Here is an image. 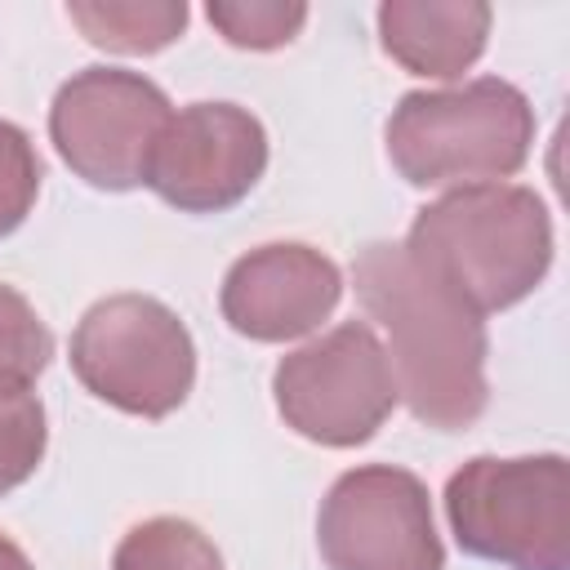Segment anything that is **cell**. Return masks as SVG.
I'll use <instances>...</instances> for the list:
<instances>
[{
    "label": "cell",
    "mask_w": 570,
    "mask_h": 570,
    "mask_svg": "<svg viewBox=\"0 0 570 570\" xmlns=\"http://www.w3.org/2000/svg\"><path fill=\"white\" fill-rule=\"evenodd\" d=\"M36 191H40L36 147L18 125L0 120V236H9L31 214Z\"/></svg>",
    "instance_id": "e0dca14e"
},
{
    "label": "cell",
    "mask_w": 570,
    "mask_h": 570,
    "mask_svg": "<svg viewBox=\"0 0 570 570\" xmlns=\"http://www.w3.org/2000/svg\"><path fill=\"white\" fill-rule=\"evenodd\" d=\"M272 387L281 419L298 436L334 450L370 441L396 405L392 361L365 321H347L289 352Z\"/></svg>",
    "instance_id": "8992f818"
},
{
    "label": "cell",
    "mask_w": 570,
    "mask_h": 570,
    "mask_svg": "<svg viewBox=\"0 0 570 570\" xmlns=\"http://www.w3.org/2000/svg\"><path fill=\"white\" fill-rule=\"evenodd\" d=\"M169 116V98L147 76L120 67H89L58 89L49 134L58 156L85 183L129 191L147 183V165Z\"/></svg>",
    "instance_id": "52a82bcc"
},
{
    "label": "cell",
    "mask_w": 570,
    "mask_h": 570,
    "mask_svg": "<svg viewBox=\"0 0 570 570\" xmlns=\"http://www.w3.org/2000/svg\"><path fill=\"white\" fill-rule=\"evenodd\" d=\"M111 570H223V557L191 521L151 517L120 539Z\"/></svg>",
    "instance_id": "4fadbf2b"
},
{
    "label": "cell",
    "mask_w": 570,
    "mask_h": 570,
    "mask_svg": "<svg viewBox=\"0 0 570 570\" xmlns=\"http://www.w3.org/2000/svg\"><path fill=\"white\" fill-rule=\"evenodd\" d=\"M71 370L98 401L138 419H165L191 392L196 347L165 303L147 294H111L76 325Z\"/></svg>",
    "instance_id": "5b68a950"
},
{
    "label": "cell",
    "mask_w": 570,
    "mask_h": 570,
    "mask_svg": "<svg viewBox=\"0 0 570 570\" xmlns=\"http://www.w3.org/2000/svg\"><path fill=\"white\" fill-rule=\"evenodd\" d=\"M410 258L476 316L521 303L552 263V223L530 187H454L419 209Z\"/></svg>",
    "instance_id": "7a4b0ae2"
},
{
    "label": "cell",
    "mask_w": 570,
    "mask_h": 570,
    "mask_svg": "<svg viewBox=\"0 0 570 570\" xmlns=\"http://www.w3.org/2000/svg\"><path fill=\"white\" fill-rule=\"evenodd\" d=\"M445 517L463 552L503 561L512 570L570 566V463L561 454L534 459H472L445 485Z\"/></svg>",
    "instance_id": "277c9868"
},
{
    "label": "cell",
    "mask_w": 570,
    "mask_h": 570,
    "mask_svg": "<svg viewBox=\"0 0 570 570\" xmlns=\"http://www.w3.org/2000/svg\"><path fill=\"white\" fill-rule=\"evenodd\" d=\"M0 570H36V566L27 561V552H22L9 534H0Z\"/></svg>",
    "instance_id": "ac0fdd59"
},
{
    "label": "cell",
    "mask_w": 570,
    "mask_h": 570,
    "mask_svg": "<svg viewBox=\"0 0 570 570\" xmlns=\"http://www.w3.org/2000/svg\"><path fill=\"white\" fill-rule=\"evenodd\" d=\"M356 298L387 330L396 396L436 432L472 428L485 410V325L428 276L405 245H365L352 263Z\"/></svg>",
    "instance_id": "6da1fadb"
},
{
    "label": "cell",
    "mask_w": 570,
    "mask_h": 570,
    "mask_svg": "<svg viewBox=\"0 0 570 570\" xmlns=\"http://www.w3.org/2000/svg\"><path fill=\"white\" fill-rule=\"evenodd\" d=\"M53 356V338L36 307L0 285V383H31Z\"/></svg>",
    "instance_id": "9a60e30c"
},
{
    "label": "cell",
    "mask_w": 570,
    "mask_h": 570,
    "mask_svg": "<svg viewBox=\"0 0 570 570\" xmlns=\"http://www.w3.org/2000/svg\"><path fill=\"white\" fill-rule=\"evenodd\" d=\"M67 18L85 31L89 45L111 53H156L187 27L183 0H147V4H67Z\"/></svg>",
    "instance_id": "7c38bea8"
},
{
    "label": "cell",
    "mask_w": 570,
    "mask_h": 570,
    "mask_svg": "<svg viewBox=\"0 0 570 570\" xmlns=\"http://www.w3.org/2000/svg\"><path fill=\"white\" fill-rule=\"evenodd\" d=\"M45 454V405L31 383H0V494L22 485Z\"/></svg>",
    "instance_id": "5bb4252c"
},
{
    "label": "cell",
    "mask_w": 570,
    "mask_h": 570,
    "mask_svg": "<svg viewBox=\"0 0 570 570\" xmlns=\"http://www.w3.org/2000/svg\"><path fill=\"white\" fill-rule=\"evenodd\" d=\"M209 22L240 49H276L307 22L303 4H209Z\"/></svg>",
    "instance_id": "2e32d148"
},
{
    "label": "cell",
    "mask_w": 570,
    "mask_h": 570,
    "mask_svg": "<svg viewBox=\"0 0 570 570\" xmlns=\"http://www.w3.org/2000/svg\"><path fill=\"white\" fill-rule=\"evenodd\" d=\"M490 31V4L481 0H387L379 9V36L383 49L414 76H463Z\"/></svg>",
    "instance_id": "8fae6325"
},
{
    "label": "cell",
    "mask_w": 570,
    "mask_h": 570,
    "mask_svg": "<svg viewBox=\"0 0 570 570\" xmlns=\"http://www.w3.org/2000/svg\"><path fill=\"white\" fill-rule=\"evenodd\" d=\"M330 570H441L428 490L405 468H356L334 481L316 521Z\"/></svg>",
    "instance_id": "ba28073f"
},
{
    "label": "cell",
    "mask_w": 570,
    "mask_h": 570,
    "mask_svg": "<svg viewBox=\"0 0 570 570\" xmlns=\"http://www.w3.org/2000/svg\"><path fill=\"white\" fill-rule=\"evenodd\" d=\"M343 294L338 267L312 245H263L232 263L223 281V316L236 334L285 343L312 334Z\"/></svg>",
    "instance_id": "30bf717a"
},
{
    "label": "cell",
    "mask_w": 570,
    "mask_h": 570,
    "mask_svg": "<svg viewBox=\"0 0 570 570\" xmlns=\"http://www.w3.org/2000/svg\"><path fill=\"white\" fill-rule=\"evenodd\" d=\"M267 169V134L236 102H191L169 116L147 187L187 214H218L249 196Z\"/></svg>",
    "instance_id": "9c48e42d"
},
{
    "label": "cell",
    "mask_w": 570,
    "mask_h": 570,
    "mask_svg": "<svg viewBox=\"0 0 570 570\" xmlns=\"http://www.w3.org/2000/svg\"><path fill=\"white\" fill-rule=\"evenodd\" d=\"M534 142V111L508 80L405 94L387 120V156L414 187H481L512 178Z\"/></svg>",
    "instance_id": "3957f363"
}]
</instances>
